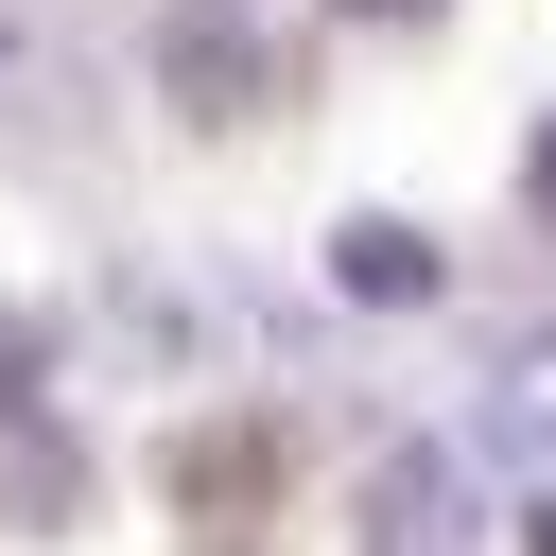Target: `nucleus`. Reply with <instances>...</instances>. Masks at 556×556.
I'll use <instances>...</instances> for the list:
<instances>
[{"label": "nucleus", "mask_w": 556, "mask_h": 556, "mask_svg": "<svg viewBox=\"0 0 556 556\" xmlns=\"http://www.w3.org/2000/svg\"><path fill=\"white\" fill-rule=\"evenodd\" d=\"M348 17H434V0H348Z\"/></svg>", "instance_id": "39448f33"}, {"label": "nucleus", "mask_w": 556, "mask_h": 556, "mask_svg": "<svg viewBox=\"0 0 556 556\" xmlns=\"http://www.w3.org/2000/svg\"><path fill=\"white\" fill-rule=\"evenodd\" d=\"M365 521H382V556H434V539H452V469H382Z\"/></svg>", "instance_id": "f03ea898"}, {"label": "nucleus", "mask_w": 556, "mask_h": 556, "mask_svg": "<svg viewBox=\"0 0 556 556\" xmlns=\"http://www.w3.org/2000/svg\"><path fill=\"white\" fill-rule=\"evenodd\" d=\"M539 208H556V122H539Z\"/></svg>", "instance_id": "20e7f679"}, {"label": "nucleus", "mask_w": 556, "mask_h": 556, "mask_svg": "<svg viewBox=\"0 0 556 556\" xmlns=\"http://www.w3.org/2000/svg\"><path fill=\"white\" fill-rule=\"evenodd\" d=\"M330 278H348V295H365V313H400V295H434V243H417V226H382V208H365V226H330Z\"/></svg>", "instance_id": "f257e3e1"}, {"label": "nucleus", "mask_w": 556, "mask_h": 556, "mask_svg": "<svg viewBox=\"0 0 556 556\" xmlns=\"http://www.w3.org/2000/svg\"><path fill=\"white\" fill-rule=\"evenodd\" d=\"M521 556H556V504H539V521H521Z\"/></svg>", "instance_id": "7ed1b4c3"}]
</instances>
